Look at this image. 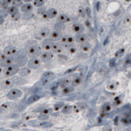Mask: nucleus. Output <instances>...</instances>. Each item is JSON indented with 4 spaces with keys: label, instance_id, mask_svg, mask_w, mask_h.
<instances>
[{
    "label": "nucleus",
    "instance_id": "31",
    "mask_svg": "<svg viewBox=\"0 0 131 131\" xmlns=\"http://www.w3.org/2000/svg\"><path fill=\"white\" fill-rule=\"evenodd\" d=\"M54 111V109L51 108H45L41 111V115H51Z\"/></svg>",
    "mask_w": 131,
    "mask_h": 131
},
{
    "label": "nucleus",
    "instance_id": "18",
    "mask_svg": "<svg viewBox=\"0 0 131 131\" xmlns=\"http://www.w3.org/2000/svg\"><path fill=\"white\" fill-rule=\"evenodd\" d=\"M82 83H83V77L81 76H76L72 80H71V86L73 87H76L78 86H79Z\"/></svg>",
    "mask_w": 131,
    "mask_h": 131
},
{
    "label": "nucleus",
    "instance_id": "46",
    "mask_svg": "<svg viewBox=\"0 0 131 131\" xmlns=\"http://www.w3.org/2000/svg\"><path fill=\"white\" fill-rule=\"evenodd\" d=\"M59 86V83H54V84H53L50 87V90L52 91H54V90H56Z\"/></svg>",
    "mask_w": 131,
    "mask_h": 131
},
{
    "label": "nucleus",
    "instance_id": "1",
    "mask_svg": "<svg viewBox=\"0 0 131 131\" xmlns=\"http://www.w3.org/2000/svg\"><path fill=\"white\" fill-rule=\"evenodd\" d=\"M27 54L32 58L39 57L42 54V47L38 44H32L27 46L26 47Z\"/></svg>",
    "mask_w": 131,
    "mask_h": 131
},
{
    "label": "nucleus",
    "instance_id": "10",
    "mask_svg": "<svg viewBox=\"0 0 131 131\" xmlns=\"http://www.w3.org/2000/svg\"><path fill=\"white\" fill-rule=\"evenodd\" d=\"M64 46H62L60 42H54L52 46V49H51V52H53L54 54H61V53L63 51Z\"/></svg>",
    "mask_w": 131,
    "mask_h": 131
},
{
    "label": "nucleus",
    "instance_id": "17",
    "mask_svg": "<svg viewBox=\"0 0 131 131\" xmlns=\"http://www.w3.org/2000/svg\"><path fill=\"white\" fill-rule=\"evenodd\" d=\"M57 21H58V23L64 24V23L69 22V21H70V17H68V15L64 14H58Z\"/></svg>",
    "mask_w": 131,
    "mask_h": 131
},
{
    "label": "nucleus",
    "instance_id": "55",
    "mask_svg": "<svg viewBox=\"0 0 131 131\" xmlns=\"http://www.w3.org/2000/svg\"><path fill=\"white\" fill-rule=\"evenodd\" d=\"M126 22H130V16H128V17H126Z\"/></svg>",
    "mask_w": 131,
    "mask_h": 131
},
{
    "label": "nucleus",
    "instance_id": "23",
    "mask_svg": "<svg viewBox=\"0 0 131 131\" xmlns=\"http://www.w3.org/2000/svg\"><path fill=\"white\" fill-rule=\"evenodd\" d=\"M7 13L10 15H11V16H13V15H15L19 13V9L17 7H13V6H10L7 9Z\"/></svg>",
    "mask_w": 131,
    "mask_h": 131
},
{
    "label": "nucleus",
    "instance_id": "56",
    "mask_svg": "<svg viewBox=\"0 0 131 131\" xmlns=\"http://www.w3.org/2000/svg\"><path fill=\"white\" fill-rule=\"evenodd\" d=\"M3 70H4V68H2V66H0V74L3 73Z\"/></svg>",
    "mask_w": 131,
    "mask_h": 131
},
{
    "label": "nucleus",
    "instance_id": "20",
    "mask_svg": "<svg viewBox=\"0 0 131 131\" xmlns=\"http://www.w3.org/2000/svg\"><path fill=\"white\" fill-rule=\"evenodd\" d=\"M49 33H50V31H49L48 28H43L39 32V38H42V39L46 38V37L49 35Z\"/></svg>",
    "mask_w": 131,
    "mask_h": 131
},
{
    "label": "nucleus",
    "instance_id": "13",
    "mask_svg": "<svg viewBox=\"0 0 131 131\" xmlns=\"http://www.w3.org/2000/svg\"><path fill=\"white\" fill-rule=\"evenodd\" d=\"M14 61L15 59L14 57H7V58H6L3 61L0 62V66H2L3 68H5L8 66H10L11 64H13Z\"/></svg>",
    "mask_w": 131,
    "mask_h": 131
},
{
    "label": "nucleus",
    "instance_id": "26",
    "mask_svg": "<svg viewBox=\"0 0 131 131\" xmlns=\"http://www.w3.org/2000/svg\"><path fill=\"white\" fill-rule=\"evenodd\" d=\"M31 72H32V71H31V69L28 68H23L19 70V73L21 76H28L29 74H31Z\"/></svg>",
    "mask_w": 131,
    "mask_h": 131
},
{
    "label": "nucleus",
    "instance_id": "50",
    "mask_svg": "<svg viewBox=\"0 0 131 131\" xmlns=\"http://www.w3.org/2000/svg\"><path fill=\"white\" fill-rule=\"evenodd\" d=\"M6 58H7V56H6L3 53H1V54H0V62L3 61Z\"/></svg>",
    "mask_w": 131,
    "mask_h": 131
},
{
    "label": "nucleus",
    "instance_id": "29",
    "mask_svg": "<svg viewBox=\"0 0 131 131\" xmlns=\"http://www.w3.org/2000/svg\"><path fill=\"white\" fill-rule=\"evenodd\" d=\"M62 113L64 114H70L71 111H72V106L71 105H64L63 108H62Z\"/></svg>",
    "mask_w": 131,
    "mask_h": 131
},
{
    "label": "nucleus",
    "instance_id": "27",
    "mask_svg": "<svg viewBox=\"0 0 131 131\" xmlns=\"http://www.w3.org/2000/svg\"><path fill=\"white\" fill-rule=\"evenodd\" d=\"M74 90H75V87L71 86H68L67 87H65V88L62 89V93H63V94H65V95L69 94V93L74 92Z\"/></svg>",
    "mask_w": 131,
    "mask_h": 131
},
{
    "label": "nucleus",
    "instance_id": "6",
    "mask_svg": "<svg viewBox=\"0 0 131 131\" xmlns=\"http://www.w3.org/2000/svg\"><path fill=\"white\" fill-rule=\"evenodd\" d=\"M54 58V53L51 51H45L42 52L40 55V61L42 62H49Z\"/></svg>",
    "mask_w": 131,
    "mask_h": 131
},
{
    "label": "nucleus",
    "instance_id": "32",
    "mask_svg": "<svg viewBox=\"0 0 131 131\" xmlns=\"http://www.w3.org/2000/svg\"><path fill=\"white\" fill-rule=\"evenodd\" d=\"M111 108H112V105L110 104V103H105V104L103 105L102 110L104 112H108L111 110Z\"/></svg>",
    "mask_w": 131,
    "mask_h": 131
},
{
    "label": "nucleus",
    "instance_id": "49",
    "mask_svg": "<svg viewBox=\"0 0 131 131\" xmlns=\"http://www.w3.org/2000/svg\"><path fill=\"white\" fill-rule=\"evenodd\" d=\"M46 9H45L44 7L39 8V10H38V13H39V14H41V15H42L44 13H46Z\"/></svg>",
    "mask_w": 131,
    "mask_h": 131
},
{
    "label": "nucleus",
    "instance_id": "24",
    "mask_svg": "<svg viewBox=\"0 0 131 131\" xmlns=\"http://www.w3.org/2000/svg\"><path fill=\"white\" fill-rule=\"evenodd\" d=\"M64 47L68 49V51L70 54H75L77 52V48L75 45H66Z\"/></svg>",
    "mask_w": 131,
    "mask_h": 131
},
{
    "label": "nucleus",
    "instance_id": "40",
    "mask_svg": "<svg viewBox=\"0 0 131 131\" xmlns=\"http://www.w3.org/2000/svg\"><path fill=\"white\" fill-rule=\"evenodd\" d=\"M11 4L13 7H19L20 6H22V1H16V0H14V1H12Z\"/></svg>",
    "mask_w": 131,
    "mask_h": 131
},
{
    "label": "nucleus",
    "instance_id": "3",
    "mask_svg": "<svg viewBox=\"0 0 131 131\" xmlns=\"http://www.w3.org/2000/svg\"><path fill=\"white\" fill-rule=\"evenodd\" d=\"M22 96V92L19 89H11L7 93V97L10 100H16Z\"/></svg>",
    "mask_w": 131,
    "mask_h": 131
},
{
    "label": "nucleus",
    "instance_id": "7",
    "mask_svg": "<svg viewBox=\"0 0 131 131\" xmlns=\"http://www.w3.org/2000/svg\"><path fill=\"white\" fill-rule=\"evenodd\" d=\"M3 54L7 57H14L17 54V49L14 46H8L5 48Z\"/></svg>",
    "mask_w": 131,
    "mask_h": 131
},
{
    "label": "nucleus",
    "instance_id": "35",
    "mask_svg": "<svg viewBox=\"0 0 131 131\" xmlns=\"http://www.w3.org/2000/svg\"><path fill=\"white\" fill-rule=\"evenodd\" d=\"M75 42H76L75 37L71 35H67V45H74Z\"/></svg>",
    "mask_w": 131,
    "mask_h": 131
},
{
    "label": "nucleus",
    "instance_id": "25",
    "mask_svg": "<svg viewBox=\"0 0 131 131\" xmlns=\"http://www.w3.org/2000/svg\"><path fill=\"white\" fill-rule=\"evenodd\" d=\"M118 87V83L116 82H109L107 85V88L108 90H111V91H114L117 89Z\"/></svg>",
    "mask_w": 131,
    "mask_h": 131
},
{
    "label": "nucleus",
    "instance_id": "28",
    "mask_svg": "<svg viewBox=\"0 0 131 131\" xmlns=\"http://www.w3.org/2000/svg\"><path fill=\"white\" fill-rule=\"evenodd\" d=\"M90 48H91V46H90V44L88 42L80 44V49L83 52H88V51H90Z\"/></svg>",
    "mask_w": 131,
    "mask_h": 131
},
{
    "label": "nucleus",
    "instance_id": "48",
    "mask_svg": "<svg viewBox=\"0 0 131 131\" xmlns=\"http://www.w3.org/2000/svg\"><path fill=\"white\" fill-rule=\"evenodd\" d=\"M111 130L112 129L110 126H104L102 129V131H111Z\"/></svg>",
    "mask_w": 131,
    "mask_h": 131
},
{
    "label": "nucleus",
    "instance_id": "45",
    "mask_svg": "<svg viewBox=\"0 0 131 131\" xmlns=\"http://www.w3.org/2000/svg\"><path fill=\"white\" fill-rule=\"evenodd\" d=\"M49 118V116L48 115H40L39 116V119L41 120V121H46Z\"/></svg>",
    "mask_w": 131,
    "mask_h": 131
},
{
    "label": "nucleus",
    "instance_id": "21",
    "mask_svg": "<svg viewBox=\"0 0 131 131\" xmlns=\"http://www.w3.org/2000/svg\"><path fill=\"white\" fill-rule=\"evenodd\" d=\"M41 97H42V96L38 95V94L32 95V96H31L30 97L28 98L27 103H28V104H33V103H35V102H36V101H39V100L41 99Z\"/></svg>",
    "mask_w": 131,
    "mask_h": 131
},
{
    "label": "nucleus",
    "instance_id": "36",
    "mask_svg": "<svg viewBox=\"0 0 131 131\" xmlns=\"http://www.w3.org/2000/svg\"><path fill=\"white\" fill-rule=\"evenodd\" d=\"M55 30H57V31H59V32H61L62 30H64L65 28V26H64V24H61V23H57V24H55Z\"/></svg>",
    "mask_w": 131,
    "mask_h": 131
},
{
    "label": "nucleus",
    "instance_id": "11",
    "mask_svg": "<svg viewBox=\"0 0 131 131\" xmlns=\"http://www.w3.org/2000/svg\"><path fill=\"white\" fill-rule=\"evenodd\" d=\"M75 40L79 44H83V43H86L87 42V40H88V38H87V35H85L83 33L81 34H77L75 37Z\"/></svg>",
    "mask_w": 131,
    "mask_h": 131
},
{
    "label": "nucleus",
    "instance_id": "4",
    "mask_svg": "<svg viewBox=\"0 0 131 131\" xmlns=\"http://www.w3.org/2000/svg\"><path fill=\"white\" fill-rule=\"evenodd\" d=\"M41 63L42 61L39 57L31 58L28 62V68L30 69H37L41 66Z\"/></svg>",
    "mask_w": 131,
    "mask_h": 131
},
{
    "label": "nucleus",
    "instance_id": "14",
    "mask_svg": "<svg viewBox=\"0 0 131 131\" xmlns=\"http://www.w3.org/2000/svg\"><path fill=\"white\" fill-rule=\"evenodd\" d=\"M53 43H54V42L51 39H46L42 42L41 47L43 49H45V51H51Z\"/></svg>",
    "mask_w": 131,
    "mask_h": 131
},
{
    "label": "nucleus",
    "instance_id": "2",
    "mask_svg": "<svg viewBox=\"0 0 131 131\" xmlns=\"http://www.w3.org/2000/svg\"><path fill=\"white\" fill-rule=\"evenodd\" d=\"M19 70H20V68L18 66V64H13L10 65V66L5 68L2 74H3L6 77H11L19 72Z\"/></svg>",
    "mask_w": 131,
    "mask_h": 131
},
{
    "label": "nucleus",
    "instance_id": "34",
    "mask_svg": "<svg viewBox=\"0 0 131 131\" xmlns=\"http://www.w3.org/2000/svg\"><path fill=\"white\" fill-rule=\"evenodd\" d=\"M45 3L44 0H35L33 2V5L36 7H42Z\"/></svg>",
    "mask_w": 131,
    "mask_h": 131
},
{
    "label": "nucleus",
    "instance_id": "47",
    "mask_svg": "<svg viewBox=\"0 0 131 131\" xmlns=\"http://www.w3.org/2000/svg\"><path fill=\"white\" fill-rule=\"evenodd\" d=\"M52 126V124L50 123H48V122H44L43 123L41 124V126L44 127V128H47V127H50Z\"/></svg>",
    "mask_w": 131,
    "mask_h": 131
},
{
    "label": "nucleus",
    "instance_id": "44",
    "mask_svg": "<svg viewBox=\"0 0 131 131\" xmlns=\"http://www.w3.org/2000/svg\"><path fill=\"white\" fill-rule=\"evenodd\" d=\"M11 17H12V20H13V21H19V20L21 19V14H20L19 13H18V14H17L13 15V16H11Z\"/></svg>",
    "mask_w": 131,
    "mask_h": 131
},
{
    "label": "nucleus",
    "instance_id": "43",
    "mask_svg": "<svg viewBox=\"0 0 131 131\" xmlns=\"http://www.w3.org/2000/svg\"><path fill=\"white\" fill-rule=\"evenodd\" d=\"M120 104H122V99L120 97H118L115 98V101H114V105L115 106H118Z\"/></svg>",
    "mask_w": 131,
    "mask_h": 131
},
{
    "label": "nucleus",
    "instance_id": "42",
    "mask_svg": "<svg viewBox=\"0 0 131 131\" xmlns=\"http://www.w3.org/2000/svg\"><path fill=\"white\" fill-rule=\"evenodd\" d=\"M120 121H121V123H123V124H124V125H129L130 123V120L129 118L124 117V118H122Z\"/></svg>",
    "mask_w": 131,
    "mask_h": 131
},
{
    "label": "nucleus",
    "instance_id": "5",
    "mask_svg": "<svg viewBox=\"0 0 131 131\" xmlns=\"http://www.w3.org/2000/svg\"><path fill=\"white\" fill-rule=\"evenodd\" d=\"M55 76H56V75L53 72V71H46V72H45L42 75L41 81H42V83L45 85V84L51 82V81L55 78Z\"/></svg>",
    "mask_w": 131,
    "mask_h": 131
},
{
    "label": "nucleus",
    "instance_id": "12",
    "mask_svg": "<svg viewBox=\"0 0 131 131\" xmlns=\"http://www.w3.org/2000/svg\"><path fill=\"white\" fill-rule=\"evenodd\" d=\"M72 30L77 35V34L83 33L84 32V30H85V27H84L83 24H80V23H76L72 25Z\"/></svg>",
    "mask_w": 131,
    "mask_h": 131
},
{
    "label": "nucleus",
    "instance_id": "41",
    "mask_svg": "<svg viewBox=\"0 0 131 131\" xmlns=\"http://www.w3.org/2000/svg\"><path fill=\"white\" fill-rule=\"evenodd\" d=\"M124 52H125V49H124V48L119 49H118V50H117L116 53L115 54V57H121V56L124 54Z\"/></svg>",
    "mask_w": 131,
    "mask_h": 131
},
{
    "label": "nucleus",
    "instance_id": "39",
    "mask_svg": "<svg viewBox=\"0 0 131 131\" xmlns=\"http://www.w3.org/2000/svg\"><path fill=\"white\" fill-rule=\"evenodd\" d=\"M10 104L9 102H6L4 104H2L1 106H0V110H7L9 108H10Z\"/></svg>",
    "mask_w": 131,
    "mask_h": 131
},
{
    "label": "nucleus",
    "instance_id": "9",
    "mask_svg": "<svg viewBox=\"0 0 131 131\" xmlns=\"http://www.w3.org/2000/svg\"><path fill=\"white\" fill-rule=\"evenodd\" d=\"M87 108V104L86 103L83 102H80V103H77L76 104H75L72 107V111L74 112H80L83 110H85Z\"/></svg>",
    "mask_w": 131,
    "mask_h": 131
},
{
    "label": "nucleus",
    "instance_id": "57",
    "mask_svg": "<svg viewBox=\"0 0 131 131\" xmlns=\"http://www.w3.org/2000/svg\"><path fill=\"white\" fill-rule=\"evenodd\" d=\"M0 54H1V52H0Z\"/></svg>",
    "mask_w": 131,
    "mask_h": 131
},
{
    "label": "nucleus",
    "instance_id": "52",
    "mask_svg": "<svg viewBox=\"0 0 131 131\" xmlns=\"http://www.w3.org/2000/svg\"><path fill=\"white\" fill-rule=\"evenodd\" d=\"M85 24H86V27H87V28H90V27H91V24H90L89 20H86V21Z\"/></svg>",
    "mask_w": 131,
    "mask_h": 131
},
{
    "label": "nucleus",
    "instance_id": "38",
    "mask_svg": "<svg viewBox=\"0 0 131 131\" xmlns=\"http://www.w3.org/2000/svg\"><path fill=\"white\" fill-rule=\"evenodd\" d=\"M60 43L63 46L67 45V35H62V37L60 39Z\"/></svg>",
    "mask_w": 131,
    "mask_h": 131
},
{
    "label": "nucleus",
    "instance_id": "8",
    "mask_svg": "<svg viewBox=\"0 0 131 131\" xmlns=\"http://www.w3.org/2000/svg\"><path fill=\"white\" fill-rule=\"evenodd\" d=\"M49 37H50V39L54 42L57 41H60L61 38L62 37V33L61 32H59V31L54 30L49 33Z\"/></svg>",
    "mask_w": 131,
    "mask_h": 131
},
{
    "label": "nucleus",
    "instance_id": "54",
    "mask_svg": "<svg viewBox=\"0 0 131 131\" xmlns=\"http://www.w3.org/2000/svg\"><path fill=\"white\" fill-rule=\"evenodd\" d=\"M118 122V116H116V117H115V120H114V123L117 124Z\"/></svg>",
    "mask_w": 131,
    "mask_h": 131
},
{
    "label": "nucleus",
    "instance_id": "51",
    "mask_svg": "<svg viewBox=\"0 0 131 131\" xmlns=\"http://www.w3.org/2000/svg\"><path fill=\"white\" fill-rule=\"evenodd\" d=\"M125 64H126V66H129V65H130V57L129 58V57H128L126 59V62H125Z\"/></svg>",
    "mask_w": 131,
    "mask_h": 131
},
{
    "label": "nucleus",
    "instance_id": "37",
    "mask_svg": "<svg viewBox=\"0 0 131 131\" xmlns=\"http://www.w3.org/2000/svg\"><path fill=\"white\" fill-rule=\"evenodd\" d=\"M78 14H79V16L82 17H86V10H85V8L79 7V10H78Z\"/></svg>",
    "mask_w": 131,
    "mask_h": 131
},
{
    "label": "nucleus",
    "instance_id": "30",
    "mask_svg": "<svg viewBox=\"0 0 131 131\" xmlns=\"http://www.w3.org/2000/svg\"><path fill=\"white\" fill-rule=\"evenodd\" d=\"M65 104H64V102H57V103H56V104H54V111H60L61 109H62V108L64 107Z\"/></svg>",
    "mask_w": 131,
    "mask_h": 131
},
{
    "label": "nucleus",
    "instance_id": "16",
    "mask_svg": "<svg viewBox=\"0 0 131 131\" xmlns=\"http://www.w3.org/2000/svg\"><path fill=\"white\" fill-rule=\"evenodd\" d=\"M21 10L24 14H29L33 10V6H32V4H31V3H25V4L21 6Z\"/></svg>",
    "mask_w": 131,
    "mask_h": 131
},
{
    "label": "nucleus",
    "instance_id": "15",
    "mask_svg": "<svg viewBox=\"0 0 131 131\" xmlns=\"http://www.w3.org/2000/svg\"><path fill=\"white\" fill-rule=\"evenodd\" d=\"M71 79L70 77H66V78H64L63 79L61 80V82L59 83V86L61 88L64 89L65 87H67L68 86L71 85Z\"/></svg>",
    "mask_w": 131,
    "mask_h": 131
},
{
    "label": "nucleus",
    "instance_id": "33",
    "mask_svg": "<svg viewBox=\"0 0 131 131\" xmlns=\"http://www.w3.org/2000/svg\"><path fill=\"white\" fill-rule=\"evenodd\" d=\"M79 68V65H77V66H75V67H72V68H68V69H67L66 71L64 72V75L65 76V75H70V74H72L75 71L77 70V68Z\"/></svg>",
    "mask_w": 131,
    "mask_h": 131
},
{
    "label": "nucleus",
    "instance_id": "53",
    "mask_svg": "<svg viewBox=\"0 0 131 131\" xmlns=\"http://www.w3.org/2000/svg\"><path fill=\"white\" fill-rule=\"evenodd\" d=\"M4 23V17L0 15V25H2Z\"/></svg>",
    "mask_w": 131,
    "mask_h": 131
},
{
    "label": "nucleus",
    "instance_id": "19",
    "mask_svg": "<svg viewBox=\"0 0 131 131\" xmlns=\"http://www.w3.org/2000/svg\"><path fill=\"white\" fill-rule=\"evenodd\" d=\"M14 85V82L12 79H6L2 81L1 83V86L4 89H10Z\"/></svg>",
    "mask_w": 131,
    "mask_h": 131
},
{
    "label": "nucleus",
    "instance_id": "22",
    "mask_svg": "<svg viewBox=\"0 0 131 131\" xmlns=\"http://www.w3.org/2000/svg\"><path fill=\"white\" fill-rule=\"evenodd\" d=\"M47 16L49 19H53V18H55L57 16H58V12L54 8L49 9L47 11Z\"/></svg>",
    "mask_w": 131,
    "mask_h": 131
}]
</instances>
